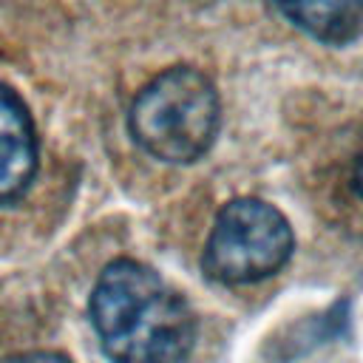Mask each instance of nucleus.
I'll use <instances>...</instances> for the list:
<instances>
[{
    "instance_id": "f257e3e1",
    "label": "nucleus",
    "mask_w": 363,
    "mask_h": 363,
    "mask_svg": "<svg viewBox=\"0 0 363 363\" xmlns=\"http://www.w3.org/2000/svg\"><path fill=\"white\" fill-rule=\"evenodd\" d=\"M91 323L113 363H184L196 343L187 303L150 267L128 258L102 269Z\"/></svg>"
},
{
    "instance_id": "f03ea898",
    "label": "nucleus",
    "mask_w": 363,
    "mask_h": 363,
    "mask_svg": "<svg viewBox=\"0 0 363 363\" xmlns=\"http://www.w3.org/2000/svg\"><path fill=\"white\" fill-rule=\"evenodd\" d=\"M130 133L159 162H196L218 133L216 85L199 68H167L136 94L130 105Z\"/></svg>"
},
{
    "instance_id": "7ed1b4c3",
    "label": "nucleus",
    "mask_w": 363,
    "mask_h": 363,
    "mask_svg": "<svg viewBox=\"0 0 363 363\" xmlns=\"http://www.w3.org/2000/svg\"><path fill=\"white\" fill-rule=\"evenodd\" d=\"M292 227L261 199H233L216 216L204 247V272L218 284H252L275 275L292 255Z\"/></svg>"
},
{
    "instance_id": "20e7f679",
    "label": "nucleus",
    "mask_w": 363,
    "mask_h": 363,
    "mask_svg": "<svg viewBox=\"0 0 363 363\" xmlns=\"http://www.w3.org/2000/svg\"><path fill=\"white\" fill-rule=\"evenodd\" d=\"M37 173V133L23 99L0 85V207L17 201Z\"/></svg>"
},
{
    "instance_id": "39448f33",
    "label": "nucleus",
    "mask_w": 363,
    "mask_h": 363,
    "mask_svg": "<svg viewBox=\"0 0 363 363\" xmlns=\"http://www.w3.org/2000/svg\"><path fill=\"white\" fill-rule=\"evenodd\" d=\"M275 9L303 34L346 45L363 28V0H272Z\"/></svg>"
},
{
    "instance_id": "423d86ee",
    "label": "nucleus",
    "mask_w": 363,
    "mask_h": 363,
    "mask_svg": "<svg viewBox=\"0 0 363 363\" xmlns=\"http://www.w3.org/2000/svg\"><path fill=\"white\" fill-rule=\"evenodd\" d=\"M0 363H71L62 354H51V352H31V354H14V357H3Z\"/></svg>"
},
{
    "instance_id": "0eeeda50",
    "label": "nucleus",
    "mask_w": 363,
    "mask_h": 363,
    "mask_svg": "<svg viewBox=\"0 0 363 363\" xmlns=\"http://www.w3.org/2000/svg\"><path fill=\"white\" fill-rule=\"evenodd\" d=\"M352 184H354L357 196L363 199V153H360V156H357V162H354V170H352Z\"/></svg>"
}]
</instances>
